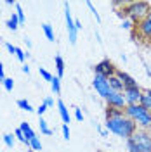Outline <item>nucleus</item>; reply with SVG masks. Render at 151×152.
Wrapping results in <instances>:
<instances>
[{"mask_svg":"<svg viewBox=\"0 0 151 152\" xmlns=\"http://www.w3.org/2000/svg\"><path fill=\"white\" fill-rule=\"evenodd\" d=\"M87 7H89V9L92 10V14H94L95 21H97V23H101V16H99V12H97V10H95L94 4H92V2H87Z\"/></svg>","mask_w":151,"mask_h":152,"instance_id":"cd10ccee","label":"nucleus"},{"mask_svg":"<svg viewBox=\"0 0 151 152\" xmlns=\"http://www.w3.org/2000/svg\"><path fill=\"white\" fill-rule=\"evenodd\" d=\"M47 109H49V107H47L45 104H40V105L37 107V109H35V113L38 114V118H44V114L47 113Z\"/></svg>","mask_w":151,"mask_h":152,"instance_id":"c85d7f7f","label":"nucleus"},{"mask_svg":"<svg viewBox=\"0 0 151 152\" xmlns=\"http://www.w3.org/2000/svg\"><path fill=\"white\" fill-rule=\"evenodd\" d=\"M28 56H30L28 52H24L23 48L16 47V57H18V61H19V62H24V61H26V57H28Z\"/></svg>","mask_w":151,"mask_h":152,"instance_id":"b1692460","label":"nucleus"},{"mask_svg":"<svg viewBox=\"0 0 151 152\" xmlns=\"http://www.w3.org/2000/svg\"><path fill=\"white\" fill-rule=\"evenodd\" d=\"M28 152H35V151H31V149H30V151H28Z\"/></svg>","mask_w":151,"mask_h":152,"instance_id":"37998d69","label":"nucleus"},{"mask_svg":"<svg viewBox=\"0 0 151 152\" xmlns=\"http://www.w3.org/2000/svg\"><path fill=\"white\" fill-rule=\"evenodd\" d=\"M73 116H75V119L78 121V123H82V121H84V113H82L78 107H75V109H73Z\"/></svg>","mask_w":151,"mask_h":152,"instance_id":"c756f323","label":"nucleus"},{"mask_svg":"<svg viewBox=\"0 0 151 152\" xmlns=\"http://www.w3.org/2000/svg\"><path fill=\"white\" fill-rule=\"evenodd\" d=\"M44 104L47 105V107H54V99H52V97H45Z\"/></svg>","mask_w":151,"mask_h":152,"instance_id":"473e14b6","label":"nucleus"},{"mask_svg":"<svg viewBox=\"0 0 151 152\" xmlns=\"http://www.w3.org/2000/svg\"><path fill=\"white\" fill-rule=\"evenodd\" d=\"M141 105L146 109V111H150V113H151V88H148V90H142Z\"/></svg>","mask_w":151,"mask_h":152,"instance_id":"f8f14e48","label":"nucleus"},{"mask_svg":"<svg viewBox=\"0 0 151 152\" xmlns=\"http://www.w3.org/2000/svg\"><path fill=\"white\" fill-rule=\"evenodd\" d=\"M142 64H144V67H146V75H148V76L151 78V66H150V64H146L144 61H142Z\"/></svg>","mask_w":151,"mask_h":152,"instance_id":"e433bc0d","label":"nucleus"},{"mask_svg":"<svg viewBox=\"0 0 151 152\" xmlns=\"http://www.w3.org/2000/svg\"><path fill=\"white\" fill-rule=\"evenodd\" d=\"M5 4H7V5H14V7H16V4H18V2H14V0H7Z\"/></svg>","mask_w":151,"mask_h":152,"instance_id":"a19ab883","label":"nucleus"},{"mask_svg":"<svg viewBox=\"0 0 151 152\" xmlns=\"http://www.w3.org/2000/svg\"><path fill=\"white\" fill-rule=\"evenodd\" d=\"M122 28L123 29H132V28H135V24H134L130 19H123L122 21Z\"/></svg>","mask_w":151,"mask_h":152,"instance_id":"7c9ffc66","label":"nucleus"},{"mask_svg":"<svg viewBox=\"0 0 151 152\" xmlns=\"http://www.w3.org/2000/svg\"><path fill=\"white\" fill-rule=\"evenodd\" d=\"M116 76H118V80L122 81L123 90H125V88H132V86H139L137 85V81H135V78H132L129 73H125V71H122V69L116 71Z\"/></svg>","mask_w":151,"mask_h":152,"instance_id":"9d476101","label":"nucleus"},{"mask_svg":"<svg viewBox=\"0 0 151 152\" xmlns=\"http://www.w3.org/2000/svg\"><path fill=\"white\" fill-rule=\"evenodd\" d=\"M0 38H2V35H0Z\"/></svg>","mask_w":151,"mask_h":152,"instance_id":"c03bdc74","label":"nucleus"},{"mask_svg":"<svg viewBox=\"0 0 151 152\" xmlns=\"http://www.w3.org/2000/svg\"><path fill=\"white\" fill-rule=\"evenodd\" d=\"M16 16H18V19H19V24H23V23L26 21V18H24V12H23V7H21L19 4H16Z\"/></svg>","mask_w":151,"mask_h":152,"instance_id":"a878e982","label":"nucleus"},{"mask_svg":"<svg viewBox=\"0 0 151 152\" xmlns=\"http://www.w3.org/2000/svg\"><path fill=\"white\" fill-rule=\"evenodd\" d=\"M151 4L148 2H129V4H123L122 10H118V16L122 19H130L134 24H139L142 19H146L148 12H150Z\"/></svg>","mask_w":151,"mask_h":152,"instance_id":"f03ea898","label":"nucleus"},{"mask_svg":"<svg viewBox=\"0 0 151 152\" xmlns=\"http://www.w3.org/2000/svg\"><path fill=\"white\" fill-rule=\"evenodd\" d=\"M23 73H24V75H30V66L28 64H23Z\"/></svg>","mask_w":151,"mask_h":152,"instance_id":"58836bf2","label":"nucleus"},{"mask_svg":"<svg viewBox=\"0 0 151 152\" xmlns=\"http://www.w3.org/2000/svg\"><path fill=\"white\" fill-rule=\"evenodd\" d=\"M106 104H108V107H115V109H122L123 111V109L127 107L123 92H113V94L106 99Z\"/></svg>","mask_w":151,"mask_h":152,"instance_id":"1a4fd4ad","label":"nucleus"},{"mask_svg":"<svg viewBox=\"0 0 151 152\" xmlns=\"http://www.w3.org/2000/svg\"><path fill=\"white\" fill-rule=\"evenodd\" d=\"M123 95H125V102H127V105L141 104L142 88H141V86H132V88H125V90H123Z\"/></svg>","mask_w":151,"mask_h":152,"instance_id":"6e6552de","label":"nucleus"},{"mask_svg":"<svg viewBox=\"0 0 151 152\" xmlns=\"http://www.w3.org/2000/svg\"><path fill=\"white\" fill-rule=\"evenodd\" d=\"M30 149H31V151H42V142H40V138H38V137H35V138H31V140H30Z\"/></svg>","mask_w":151,"mask_h":152,"instance_id":"5701e85b","label":"nucleus"},{"mask_svg":"<svg viewBox=\"0 0 151 152\" xmlns=\"http://www.w3.org/2000/svg\"><path fill=\"white\" fill-rule=\"evenodd\" d=\"M14 137H16V140H19L21 143H24L26 147H30V142L26 140V137L23 135V132H21V128H16V130H14Z\"/></svg>","mask_w":151,"mask_h":152,"instance_id":"aec40b11","label":"nucleus"},{"mask_svg":"<svg viewBox=\"0 0 151 152\" xmlns=\"http://www.w3.org/2000/svg\"><path fill=\"white\" fill-rule=\"evenodd\" d=\"M19 128H21V132H23V135L26 137V140H28V142L31 140V138H35V137H37V135H35V132H33V128H31L26 121H23V123L19 124Z\"/></svg>","mask_w":151,"mask_h":152,"instance_id":"ddd939ff","label":"nucleus"},{"mask_svg":"<svg viewBox=\"0 0 151 152\" xmlns=\"http://www.w3.org/2000/svg\"><path fill=\"white\" fill-rule=\"evenodd\" d=\"M2 138H4V143H5V145H7L9 149H12V147H14V142H16V137H14L12 133H5V135H4Z\"/></svg>","mask_w":151,"mask_h":152,"instance_id":"412c9836","label":"nucleus"},{"mask_svg":"<svg viewBox=\"0 0 151 152\" xmlns=\"http://www.w3.org/2000/svg\"><path fill=\"white\" fill-rule=\"evenodd\" d=\"M2 85H4V88H5L7 92H12V88H14V81H12V78H5V80L2 81Z\"/></svg>","mask_w":151,"mask_h":152,"instance_id":"bb28decb","label":"nucleus"},{"mask_svg":"<svg viewBox=\"0 0 151 152\" xmlns=\"http://www.w3.org/2000/svg\"><path fill=\"white\" fill-rule=\"evenodd\" d=\"M7 28H9L10 31H16V29L19 28V19H18V16H16V12H12V16L7 19Z\"/></svg>","mask_w":151,"mask_h":152,"instance_id":"dca6fc26","label":"nucleus"},{"mask_svg":"<svg viewBox=\"0 0 151 152\" xmlns=\"http://www.w3.org/2000/svg\"><path fill=\"white\" fill-rule=\"evenodd\" d=\"M61 130H63V138H64V140H70V135H71V133H70V126H68V124H63Z\"/></svg>","mask_w":151,"mask_h":152,"instance_id":"2f4dec72","label":"nucleus"},{"mask_svg":"<svg viewBox=\"0 0 151 152\" xmlns=\"http://www.w3.org/2000/svg\"><path fill=\"white\" fill-rule=\"evenodd\" d=\"M108 81H110V86H111L113 92H123V85H122V81L118 80L116 75L111 76V78H108Z\"/></svg>","mask_w":151,"mask_h":152,"instance_id":"2eb2a0df","label":"nucleus"},{"mask_svg":"<svg viewBox=\"0 0 151 152\" xmlns=\"http://www.w3.org/2000/svg\"><path fill=\"white\" fill-rule=\"evenodd\" d=\"M54 62H56L57 78H63V75H64V67H66V64H64V59H63L61 56H56V57H54Z\"/></svg>","mask_w":151,"mask_h":152,"instance_id":"4468645a","label":"nucleus"},{"mask_svg":"<svg viewBox=\"0 0 151 152\" xmlns=\"http://www.w3.org/2000/svg\"><path fill=\"white\" fill-rule=\"evenodd\" d=\"M7 76H5V73H4V64H2V61H0V81H4Z\"/></svg>","mask_w":151,"mask_h":152,"instance_id":"f704fd0d","label":"nucleus"},{"mask_svg":"<svg viewBox=\"0 0 151 152\" xmlns=\"http://www.w3.org/2000/svg\"><path fill=\"white\" fill-rule=\"evenodd\" d=\"M92 86H94V90L97 92V95L101 97V99H108L110 95L113 94V90H111V86H110V81H108V78H103V76H97L94 75V80H92Z\"/></svg>","mask_w":151,"mask_h":152,"instance_id":"39448f33","label":"nucleus"},{"mask_svg":"<svg viewBox=\"0 0 151 152\" xmlns=\"http://www.w3.org/2000/svg\"><path fill=\"white\" fill-rule=\"evenodd\" d=\"M57 105V113H59V116H61V119H63V123L68 124L70 121H71V114H70V111H68L66 104L63 102V100H57L56 102Z\"/></svg>","mask_w":151,"mask_h":152,"instance_id":"9b49d317","label":"nucleus"},{"mask_svg":"<svg viewBox=\"0 0 151 152\" xmlns=\"http://www.w3.org/2000/svg\"><path fill=\"white\" fill-rule=\"evenodd\" d=\"M38 124H40V132L44 133V135H52V130L49 128L47 121H45L44 118H40V121H38Z\"/></svg>","mask_w":151,"mask_h":152,"instance_id":"4be33fe9","label":"nucleus"},{"mask_svg":"<svg viewBox=\"0 0 151 152\" xmlns=\"http://www.w3.org/2000/svg\"><path fill=\"white\" fill-rule=\"evenodd\" d=\"M75 28H76V31H80V29H82V23H80L78 19H75Z\"/></svg>","mask_w":151,"mask_h":152,"instance_id":"4c0bfd02","label":"nucleus"},{"mask_svg":"<svg viewBox=\"0 0 151 152\" xmlns=\"http://www.w3.org/2000/svg\"><path fill=\"white\" fill-rule=\"evenodd\" d=\"M42 29H44V35L47 37L49 42H56V37H54V29H52V26L50 24H42Z\"/></svg>","mask_w":151,"mask_h":152,"instance_id":"f3484780","label":"nucleus"},{"mask_svg":"<svg viewBox=\"0 0 151 152\" xmlns=\"http://www.w3.org/2000/svg\"><path fill=\"white\" fill-rule=\"evenodd\" d=\"M97 128H99V133H101V137H108V130H106V128H103V126H97Z\"/></svg>","mask_w":151,"mask_h":152,"instance_id":"c9c22d12","label":"nucleus"},{"mask_svg":"<svg viewBox=\"0 0 151 152\" xmlns=\"http://www.w3.org/2000/svg\"><path fill=\"white\" fill-rule=\"evenodd\" d=\"M123 113L127 114L134 123L137 124V128L141 130H146L151 126V113L146 111L141 104H135V105H127L123 109Z\"/></svg>","mask_w":151,"mask_h":152,"instance_id":"20e7f679","label":"nucleus"},{"mask_svg":"<svg viewBox=\"0 0 151 152\" xmlns=\"http://www.w3.org/2000/svg\"><path fill=\"white\" fill-rule=\"evenodd\" d=\"M5 48L9 50V54H12V56H16V47H14L12 43H5Z\"/></svg>","mask_w":151,"mask_h":152,"instance_id":"72a5a7b5","label":"nucleus"},{"mask_svg":"<svg viewBox=\"0 0 151 152\" xmlns=\"http://www.w3.org/2000/svg\"><path fill=\"white\" fill-rule=\"evenodd\" d=\"M24 43H26V47H28V48H31V40H30L28 37L24 38Z\"/></svg>","mask_w":151,"mask_h":152,"instance_id":"ea45409f","label":"nucleus"},{"mask_svg":"<svg viewBox=\"0 0 151 152\" xmlns=\"http://www.w3.org/2000/svg\"><path fill=\"white\" fill-rule=\"evenodd\" d=\"M106 130L110 133H113L120 138H125L129 140L134 133L137 132V124L134 123L132 119L123 113H118L116 116H111V118H106Z\"/></svg>","mask_w":151,"mask_h":152,"instance_id":"f257e3e1","label":"nucleus"},{"mask_svg":"<svg viewBox=\"0 0 151 152\" xmlns=\"http://www.w3.org/2000/svg\"><path fill=\"white\" fill-rule=\"evenodd\" d=\"M116 67H115V64L110 61V59H103L101 62H97L94 66V73L97 76H103V78H111V76L116 75Z\"/></svg>","mask_w":151,"mask_h":152,"instance_id":"423d86ee","label":"nucleus"},{"mask_svg":"<svg viewBox=\"0 0 151 152\" xmlns=\"http://www.w3.org/2000/svg\"><path fill=\"white\" fill-rule=\"evenodd\" d=\"M64 19H66V28H68V37H70V43L75 45L78 31L75 28V19L71 18V10H70V4H64Z\"/></svg>","mask_w":151,"mask_h":152,"instance_id":"0eeeda50","label":"nucleus"},{"mask_svg":"<svg viewBox=\"0 0 151 152\" xmlns=\"http://www.w3.org/2000/svg\"><path fill=\"white\" fill-rule=\"evenodd\" d=\"M50 88H52V92H54L56 95L61 94V78L54 76V78H52V81H50Z\"/></svg>","mask_w":151,"mask_h":152,"instance_id":"6ab92c4d","label":"nucleus"},{"mask_svg":"<svg viewBox=\"0 0 151 152\" xmlns=\"http://www.w3.org/2000/svg\"><path fill=\"white\" fill-rule=\"evenodd\" d=\"M38 71H40V76L45 80V81H52V78H54V75L52 73H49L45 67H38Z\"/></svg>","mask_w":151,"mask_h":152,"instance_id":"393cba45","label":"nucleus"},{"mask_svg":"<svg viewBox=\"0 0 151 152\" xmlns=\"http://www.w3.org/2000/svg\"><path fill=\"white\" fill-rule=\"evenodd\" d=\"M18 107H19V109H23V111H26V113H33V111H35L26 99H19V100H18Z\"/></svg>","mask_w":151,"mask_h":152,"instance_id":"a211bd4d","label":"nucleus"},{"mask_svg":"<svg viewBox=\"0 0 151 152\" xmlns=\"http://www.w3.org/2000/svg\"><path fill=\"white\" fill-rule=\"evenodd\" d=\"M146 18H148V19L151 21V7H150V12H148V16H146Z\"/></svg>","mask_w":151,"mask_h":152,"instance_id":"79ce46f5","label":"nucleus"},{"mask_svg":"<svg viewBox=\"0 0 151 152\" xmlns=\"http://www.w3.org/2000/svg\"><path fill=\"white\" fill-rule=\"evenodd\" d=\"M129 152H151V133L146 130H137L127 140Z\"/></svg>","mask_w":151,"mask_h":152,"instance_id":"7ed1b4c3","label":"nucleus"}]
</instances>
